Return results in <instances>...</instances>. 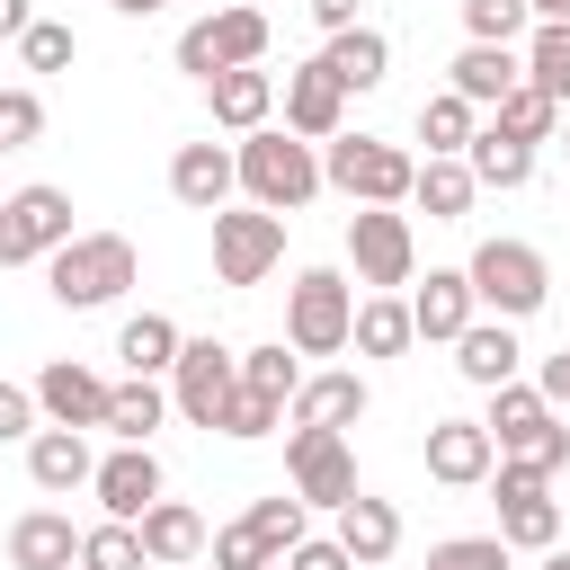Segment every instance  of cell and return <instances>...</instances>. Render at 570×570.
Wrapping results in <instances>:
<instances>
[{
    "label": "cell",
    "mask_w": 570,
    "mask_h": 570,
    "mask_svg": "<svg viewBox=\"0 0 570 570\" xmlns=\"http://www.w3.org/2000/svg\"><path fill=\"white\" fill-rule=\"evenodd\" d=\"M338 552H347L356 570L392 561V552H401V508H392V499H374V490L338 499Z\"/></svg>",
    "instance_id": "obj_22"
},
{
    "label": "cell",
    "mask_w": 570,
    "mask_h": 570,
    "mask_svg": "<svg viewBox=\"0 0 570 570\" xmlns=\"http://www.w3.org/2000/svg\"><path fill=\"white\" fill-rule=\"evenodd\" d=\"M490 463H499V445H490L481 419H436V428H428V481H445V490H481Z\"/></svg>",
    "instance_id": "obj_16"
},
{
    "label": "cell",
    "mask_w": 570,
    "mask_h": 570,
    "mask_svg": "<svg viewBox=\"0 0 570 570\" xmlns=\"http://www.w3.org/2000/svg\"><path fill=\"white\" fill-rule=\"evenodd\" d=\"M472 196H481V178L463 169V151H428V160H419V178H410V205H419L428 223H463V214H472Z\"/></svg>",
    "instance_id": "obj_28"
},
{
    "label": "cell",
    "mask_w": 570,
    "mask_h": 570,
    "mask_svg": "<svg viewBox=\"0 0 570 570\" xmlns=\"http://www.w3.org/2000/svg\"><path fill=\"white\" fill-rule=\"evenodd\" d=\"M240 383H258V392L294 401V383H303V356H294L285 338H267V347H249V356H240Z\"/></svg>",
    "instance_id": "obj_41"
},
{
    "label": "cell",
    "mask_w": 570,
    "mask_h": 570,
    "mask_svg": "<svg viewBox=\"0 0 570 570\" xmlns=\"http://www.w3.org/2000/svg\"><path fill=\"white\" fill-rule=\"evenodd\" d=\"M27 18H36L27 0H0V36H27Z\"/></svg>",
    "instance_id": "obj_49"
},
{
    "label": "cell",
    "mask_w": 570,
    "mask_h": 570,
    "mask_svg": "<svg viewBox=\"0 0 570 570\" xmlns=\"http://www.w3.org/2000/svg\"><path fill=\"white\" fill-rule=\"evenodd\" d=\"M552 142H561V151H570V107H561V125H552Z\"/></svg>",
    "instance_id": "obj_52"
},
{
    "label": "cell",
    "mask_w": 570,
    "mask_h": 570,
    "mask_svg": "<svg viewBox=\"0 0 570 570\" xmlns=\"http://www.w3.org/2000/svg\"><path fill=\"white\" fill-rule=\"evenodd\" d=\"M0 214H9V267L53 258L71 240V187H53V178H27L18 196H0Z\"/></svg>",
    "instance_id": "obj_14"
},
{
    "label": "cell",
    "mask_w": 570,
    "mask_h": 570,
    "mask_svg": "<svg viewBox=\"0 0 570 570\" xmlns=\"http://www.w3.org/2000/svg\"><path fill=\"white\" fill-rule=\"evenodd\" d=\"M205 98H214V125H223V134H258V125L276 116V80H267L258 62L214 71V80H205Z\"/></svg>",
    "instance_id": "obj_27"
},
{
    "label": "cell",
    "mask_w": 570,
    "mask_h": 570,
    "mask_svg": "<svg viewBox=\"0 0 570 570\" xmlns=\"http://www.w3.org/2000/svg\"><path fill=\"white\" fill-rule=\"evenodd\" d=\"M481 134V116H472V98H454V89H436V98H419V142L428 151H463Z\"/></svg>",
    "instance_id": "obj_37"
},
{
    "label": "cell",
    "mask_w": 570,
    "mask_h": 570,
    "mask_svg": "<svg viewBox=\"0 0 570 570\" xmlns=\"http://www.w3.org/2000/svg\"><path fill=\"white\" fill-rule=\"evenodd\" d=\"M178 338H187V330H178L169 312H134V321L116 330V356H125V374H169V365H178Z\"/></svg>",
    "instance_id": "obj_34"
},
{
    "label": "cell",
    "mask_w": 570,
    "mask_h": 570,
    "mask_svg": "<svg viewBox=\"0 0 570 570\" xmlns=\"http://www.w3.org/2000/svg\"><path fill=\"white\" fill-rule=\"evenodd\" d=\"M45 134V98L36 89H0V151H27Z\"/></svg>",
    "instance_id": "obj_43"
},
{
    "label": "cell",
    "mask_w": 570,
    "mask_h": 570,
    "mask_svg": "<svg viewBox=\"0 0 570 570\" xmlns=\"http://www.w3.org/2000/svg\"><path fill=\"white\" fill-rule=\"evenodd\" d=\"M267 9H249V0H232V9H205L196 27H178V71L187 80H214V71H240V62H258L267 53Z\"/></svg>",
    "instance_id": "obj_7"
},
{
    "label": "cell",
    "mask_w": 570,
    "mask_h": 570,
    "mask_svg": "<svg viewBox=\"0 0 570 570\" xmlns=\"http://www.w3.org/2000/svg\"><path fill=\"white\" fill-rule=\"evenodd\" d=\"M463 169H472L481 187H525V178H534V142H517V134L481 125V134L463 142Z\"/></svg>",
    "instance_id": "obj_33"
},
{
    "label": "cell",
    "mask_w": 570,
    "mask_h": 570,
    "mask_svg": "<svg viewBox=\"0 0 570 570\" xmlns=\"http://www.w3.org/2000/svg\"><path fill=\"white\" fill-rule=\"evenodd\" d=\"M89 490H98V508H107V517H125V525H134V517L160 499V454H151V445H116V454H98Z\"/></svg>",
    "instance_id": "obj_17"
},
{
    "label": "cell",
    "mask_w": 570,
    "mask_h": 570,
    "mask_svg": "<svg viewBox=\"0 0 570 570\" xmlns=\"http://www.w3.org/2000/svg\"><path fill=\"white\" fill-rule=\"evenodd\" d=\"M232 178H240L249 205L303 214V205L321 196V151H312L303 134H285V125H258V134H240V151H232Z\"/></svg>",
    "instance_id": "obj_1"
},
{
    "label": "cell",
    "mask_w": 570,
    "mask_h": 570,
    "mask_svg": "<svg viewBox=\"0 0 570 570\" xmlns=\"http://www.w3.org/2000/svg\"><path fill=\"white\" fill-rule=\"evenodd\" d=\"M80 570H142V534H134L125 517H98V525L80 534Z\"/></svg>",
    "instance_id": "obj_39"
},
{
    "label": "cell",
    "mask_w": 570,
    "mask_h": 570,
    "mask_svg": "<svg viewBox=\"0 0 570 570\" xmlns=\"http://www.w3.org/2000/svg\"><path fill=\"white\" fill-rule=\"evenodd\" d=\"M232 187H240V178H232V151H223V142H178V151H169V196H178V205L214 214V205H232Z\"/></svg>",
    "instance_id": "obj_24"
},
{
    "label": "cell",
    "mask_w": 570,
    "mask_h": 570,
    "mask_svg": "<svg viewBox=\"0 0 570 570\" xmlns=\"http://www.w3.org/2000/svg\"><path fill=\"white\" fill-rule=\"evenodd\" d=\"M232 383H240V356L223 338H178V365H169V410L178 419L214 428V410L232 401Z\"/></svg>",
    "instance_id": "obj_13"
},
{
    "label": "cell",
    "mask_w": 570,
    "mask_h": 570,
    "mask_svg": "<svg viewBox=\"0 0 570 570\" xmlns=\"http://www.w3.org/2000/svg\"><path fill=\"white\" fill-rule=\"evenodd\" d=\"M27 392H36L45 428H107V374H89V365H71V356H53Z\"/></svg>",
    "instance_id": "obj_15"
},
{
    "label": "cell",
    "mask_w": 570,
    "mask_h": 570,
    "mask_svg": "<svg viewBox=\"0 0 570 570\" xmlns=\"http://www.w3.org/2000/svg\"><path fill=\"white\" fill-rule=\"evenodd\" d=\"M463 276H472V303L499 312V321H534L552 303V267H543L534 240H481Z\"/></svg>",
    "instance_id": "obj_4"
},
{
    "label": "cell",
    "mask_w": 570,
    "mask_h": 570,
    "mask_svg": "<svg viewBox=\"0 0 570 570\" xmlns=\"http://www.w3.org/2000/svg\"><path fill=\"white\" fill-rule=\"evenodd\" d=\"M517 365H525V347H517V321H472L463 338H454V374L472 383V392H499V383H517Z\"/></svg>",
    "instance_id": "obj_20"
},
{
    "label": "cell",
    "mask_w": 570,
    "mask_h": 570,
    "mask_svg": "<svg viewBox=\"0 0 570 570\" xmlns=\"http://www.w3.org/2000/svg\"><path fill=\"white\" fill-rule=\"evenodd\" d=\"M80 561V525L62 508H27L9 525V570H71Z\"/></svg>",
    "instance_id": "obj_26"
},
{
    "label": "cell",
    "mask_w": 570,
    "mask_h": 570,
    "mask_svg": "<svg viewBox=\"0 0 570 570\" xmlns=\"http://www.w3.org/2000/svg\"><path fill=\"white\" fill-rule=\"evenodd\" d=\"M481 428H490V445H499L508 463H534V472H561V463H570V428H561V410H552L534 383H499Z\"/></svg>",
    "instance_id": "obj_5"
},
{
    "label": "cell",
    "mask_w": 570,
    "mask_h": 570,
    "mask_svg": "<svg viewBox=\"0 0 570 570\" xmlns=\"http://www.w3.org/2000/svg\"><path fill=\"white\" fill-rule=\"evenodd\" d=\"M525 27H534L525 0H463V36H472V45H517Z\"/></svg>",
    "instance_id": "obj_40"
},
{
    "label": "cell",
    "mask_w": 570,
    "mask_h": 570,
    "mask_svg": "<svg viewBox=\"0 0 570 570\" xmlns=\"http://www.w3.org/2000/svg\"><path fill=\"white\" fill-rule=\"evenodd\" d=\"M543 570H570V543H552V552H543Z\"/></svg>",
    "instance_id": "obj_51"
},
{
    "label": "cell",
    "mask_w": 570,
    "mask_h": 570,
    "mask_svg": "<svg viewBox=\"0 0 570 570\" xmlns=\"http://www.w3.org/2000/svg\"><path fill=\"white\" fill-rule=\"evenodd\" d=\"M303 9H312V27H330V36L356 27V0H303Z\"/></svg>",
    "instance_id": "obj_48"
},
{
    "label": "cell",
    "mask_w": 570,
    "mask_h": 570,
    "mask_svg": "<svg viewBox=\"0 0 570 570\" xmlns=\"http://www.w3.org/2000/svg\"><path fill=\"white\" fill-rule=\"evenodd\" d=\"M71 53H80V36H71V27L27 18V36H18V62H27V71H71Z\"/></svg>",
    "instance_id": "obj_42"
},
{
    "label": "cell",
    "mask_w": 570,
    "mask_h": 570,
    "mask_svg": "<svg viewBox=\"0 0 570 570\" xmlns=\"http://www.w3.org/2000/svg\"><path fill=\"white\" fill-rule=\"evenodd\" d=\"M347 321H356V285L338 267H303L285 285V347L294 356H338L347 347Z\"/></svg>",
    "instance_id": "obj_6"
},
{
    "label": "cell",
    "mask_w": 570,
    "mask_h": 570,
    "mask_svg": "<svg viewBox=\"0 0 570 570\" xmlns=\"http://www.w3.org/2000/svg\"><path fill=\"white\" fill-rule=\"evenodd\" d=\"M525 9H534V18H570V0H525Z\"/></svg>",
    "instance_id": "obj_50"
},
{
    "label": "cell",
    "mask_w": 570,
    "mask_h": 570,
    "mask_svg": "<svg viewBox=\"0 0 570 570\" xmlns=\"http://www.w3.org/2000/svg\"><path fill=\"white\" fill-rule=\"evenodd\" d=\"M525 80L570 107V18H534L525 27Z\"/></svg>",
    "instance_id": "obj_35"
},
{
    "label": "cell",
    "mask_w": 570,
    "mask_h": 570,
    "mask_svg": "<svg viewBox=\"0 0 570 570\" xmlns=\"http://www.w3.org/2000/svg\"><path fill=\"white\" fill-rule=\"evenodd\" d=\"M428 570H436V561H428Z\"/></svg>",
    "instance_id": "obj_57"
},
{
    "label": "cell",
    "mask_w": 570,
    "mask_h": 570,
    "mask_svg": "<svg viewBox=\"0 0 570 570\" xmlns=\"http://www.w3.org/2000/svg\"><path fill=\"white\" fill-rule=\"evenodd\" d=\"M0 267H9V214H0Z\"/></svg>",
    "instance_id": "obj_54"
},
{
    "label": "cell",
    "mask_w": 570,
    "mask_h": 570,
    "mask_svg": "<svg viewBox=\"0 0 570 570\" xmlns=\"http://www.w3.org/2000/svg\"><path fill=\"white\" fill-rule=\"evenodd\" d=\"M321 71H330L338 89H383V71H392V36H383V27H338V36L321 45Z\"/></svg>",
    "instance_id": "obj_30"
},
{
    "label": "cell",
    "mask_w": 570,
    "mask_h": 570,
    "mask_svg": "<svg viewBox=\"0 0 570 570\" xmlns=\"http://www.w3.org/2000/svg\"><path fill=\"white\" fill-rule=\"evenodd\" d=\"M134 534H142V561H160V570L205 561V517H196L187 499H151V508L134 517Z\"/></svg>",
    "instance_id": "obj_25"
},
{
    "label": "cell",
    "mask_w": 570,
    "mask_h": 570,
    "mask_svg": "<svg viewBox=\"0 0 570 570\" xmlns=\"http://www.w3.org/2000/svg\"><path fill=\"white\" fill-rule=\"evenodd\" d=\"M490 125H499V134H517V142H552V125H561V98H543L534 80H517V89L490 107Z\"/></svg>",
    "instance_id": "obj_36"
},
{
    "label": "cell",
    "mask_w": 570,
    "mask_h": 570,
    "mask_svg": "<svg viewBox=\"0 0 570 570\" xmlns=\"http://www.w3.org/2000/svg\"><path fill=\"white\" fill-rule=\"evenodd\" d=\"M0 436H36V392L27 383H0Z\"/></svg>",
    "instance_id": "obj_46"
},
{
    "label": "cell",
    "mask_w": 570,
    "mask_h": 570,
    "mask_svg": "<svg viewBox=\"0 0 570 570\" xmlns=\"http://www.w3.org/2000/svg\"><path fill=\"white\" fill-rule=\"evenodd\" d=\"M107 9H134V0H107Z\"/></svg>",
    "instance_id": "obj_56"
},
{
    "label": "cell",
    "mask_w": 570,
    "mask_h": 570,
    "mask_svg": "<svg viewBox=\"0 0 570 570\" xmlns=\"http://www.w3.org/2000/svg\"><path fill=\"white\" fill-rule=\"evenodd\" d=\"M419 330H410V294H365L356 321H347V347L356 356H401Z\"/></svg>",
    "instance_id": "obj_32"
},
{
    "label": "cell",
    "mask_w": 570,
    "mask_h": 570,
    "mask_svg": "<svg viewBox=\"0 0 570 570\" xmlns=\"http://www.w3.org/2000/svg\"><path fill=\"white\" fill-rule=\"evenodd\" d=\"M285 472H294L303 508L356 499V445H347V428H285Z\"/></svg>",
    "instance_id": "obj_12"
},
{
    "label": "cell",
    "mask_w": 570,
    "mask_h": 570,
    "mask_svg": "<svg viewBox=\"0 0 570 570\" xmlns=\"http://www.w3.org/2000/svg\"><path fill=\"white\" fill-rule=\"evenodd\" d=\"M428 561H436V570H508V543H499V534H445Z\"/></svg>",
    "instance_id": "obj_44"
},
{
    "label": "cell",
    "mask_w": 570,
    "mask_h": 570,
    "mask_svg": "<svg viewBox=\"0 0 570 570\" xmlns=\"http://www.w3.org/2000/svg\"><path fill=\"white\" fill-rule=\"evenodd\" d=\"M160 419H169L160 374H125V383H107V436H116V445H151Z\"/></svg>",
    "instance_id": "obj_31"
},
{
    "label": "cell",
    "mask_w": 570,
    "mask_h": 570,
    "mask_svg": "<svg viewBox=\"0 0 570 570\" xmlns=\"http://www.w3.org/2000/svg\"><path fill=\"white\" fill-rule=\"evenodd\" d=\"M303 534H312V525H303V499H285V490H276V499H249V508H240L205 552H214V570H276Z\"/></svg>",
    "instance_id": "obj_9"
},
{
    "label": "cell",
    "mask_w": 570,
    "mask_h": 570,
    "mask_svg": "<svg viewBox=\"0 0 570 570\" xmlns=\"http://www.w3.org/2000/svg\"><path fill=\"white\" fill-rule=\"evenodd\" d=\"M534 392H543L552 410H570V347H552V356H543V374H534Z\"/></svg>",
    "instance_id": "obj_47"
},
{
    "label": "cell",
    "mask_w": 570,
    "mask_h": 570,
    "mask_svg": "<svg viewBox=\"0 0 570 570\" xmlns=\"http://www.w3.org/2000/svg\"><path fill=\"white\" fill-rule=\"evenodd\" d=\"M490 499H499V543L508 552H552L561 543V499H552V472L534 463H490Z\"/></svg>",
    "instance_id": "obj_8"
},
{
    "label": "cell",
    "mask_w": 570,
    "mask_h": 570,
    "mask_svg": "<svg viewBox=\"0 0 570 570\" xmlns=\"http://www.w3.org/2000/svg\"><path fill=\"white\" fill-rule=\"evenodd\" d=\"M347 125V89L321 71V53L303 62V71H285V134H303V142H330Z\"/></svg>",
    "instance_id": "obj_18"
},
{
    "label": "cell",
    "mask_w": 570,
    "mask_h": 570,
    "mask_svg": "<svg viewBox=\"0 0 570 570\" xmlns=\"http://www.w3.org/2000/svg\"><path fill=\"white\" fill-rule=\"evenodd\" d=\"M276 258H285V214H267V205H214V276L223 285H267Z\"/></svg>",
    "instance_id": "obj_11"
},
{
    "label": "cell",
    "mask_w": 570,
    "mask_h": 570,
    "mask_svg": "<svg viewBox=\"0 0 570 570\" xmlns=\"http://www.w3.org/2000/svg\"><path fill=\"white\" fill-rule=\"evenodd\" d=\"M276 570H356V561L338 552V534H303V543H294V552L276 561Z\"/></svg>",
    "instance_id": "obj_45"
},
{
    "label": "cell",
    "mask_w": 570,
    "mask_h": 570,
    "mask_svg": "<svg viewBox=\"0 0 570 570\" xmlns=\"http://www.w3.org/2000/svg\"><path fill=\"white\" fill-rule=\"evenodd\" d=\"M517 80H525V53H517V45H463V53L445 62V89L472 98V107H499Z\"/></svg>",
    "instance_id": "obj_23"
},
{
    "label": "cell",
    "mask_w": 570,
    "mask_h": 570,
    "mask_svg": "<svg viewBox=\"0 0 570 570\" xmlns=\"http://www.w3.org/2000/svg\"><path fill=\"white\" fill-rule=\"evenodd\" d=\"M347 258H356V285H365V294H401V285L419 276L410 214H401V205H356V214H347Z\"/></svg>",
    "instance_id": "obj_10"
},
{
    "label": "cell",
    "mask_w": 570,
    "mask_h": 570,
    "mask_svg": "<svg viewBox=\"0 0 570 570\" xmlns=\"http://www.w3.org/2000/svg\"><path fill=\"white\" fill-rule=\"evenodd\" d=\"M214 428H223V436H240V445H249V436H276V428H285V401H276V392H258V383H232V401L214 410Z\"/></svg>",
    "instance_id": "obj_38"
},
{
    "label": "cell",
    "mask_w": 570,
    "mask_h": 570,
    "mask_svg": "<svg viewBox=\"0 0 570 570\" xmlns=\"http://www.w3.org/2000/svg\"><path fill=\"white\" fill-rule=\"evenodd\" d=\"M178 570H214V561H178Z\"/></svg>",
    "instance_id": "obj_55"
},
{
    "label": "cell",
    "mask_w": 570,
    "mask_h": 570,
    "mask_svg": "<svg viewBox=\"0 0 570 570\" xmlns=\"http://www.w3.org/2000/svg\"><path fill=\"white\" fill-rule=\"evenodd\" d=\"M410 178H419V160L401 151V142H383V134H330L321 142V187H338L347 205H410Z\"/></svg>",
    "instance_id": "obj_3"
},
{
    "label": "cell",
    "mask_w": 570,
    "mask_h": 570,
    "mask_svg": "<svg viewBox=\"0 0 570 570\" xmlns=\"http://www.w3.org/2000/svg\"><path fill=\"white\" fill-rule=\"evenodd\" d=\"M151 9H169V0H134V9H125V18H151Z\"/></svg>",
    "instance_id": "obj_53"
},
{
    "label": "cell",
    "mask_w": 570,
    "mask_h": 570,
    "mask_svg": "<svg viewBox=\"0 0 570 570\" xmlns=\"http://www.w3.org/2000/svg\"><path fill=\"white\" fill-rule=\"evenodd\" d=\"M472 321H481V303H472V276H463V267H428V285L410 294V330H419V338H445V347H454V338H463Z\"/></svg>",
    "instance_id": "obj_19"
},
{
    "label": "cell",
    "mask_w": 570,
    "mask_h": 570,
    "mask_svg": "<svg viewBox=\"0 0 570 570\" xmlns=\"http://www.w3.org/2000/svg\"><path fill=\"white\" fill-rule=\"evenodd\" d=\"M134 240L125 232H71L53 258H45V294L62 303V312H107L125 285H134Z\"/></svg>",
    "instance_id": "obj_2"
},
{
    "label": "cell",
    "mask_w": 570,
    "mask_h": 570,
    "mask_svg": "<svg viewBox=\"0 0 570 570\" xmlns=\"http://www.w3.org/2000/svg\"><path fill=\"white\" fill-rule=\"evenodd\" d=\"M365 419V374H303L285 401V428H347Z\"/></svg>",
    "instance_id": "obj_29"
},
{
    "label": "cell",
    "mask_w": 570,
    "mask_h": 570,
    "mask_svg": "<svg viewBox=\"0 0 570 570\" xmlns=\"http://www.w3.org/2000/svg\"><path fill=\"white\" fill-rule=\"evenodd\" d=\"M89 472H98V454H89V428H36L27 436V481L36 490H89Z\"/></svg>",
    "instance_id": "obj_21"
}]
</instances>
